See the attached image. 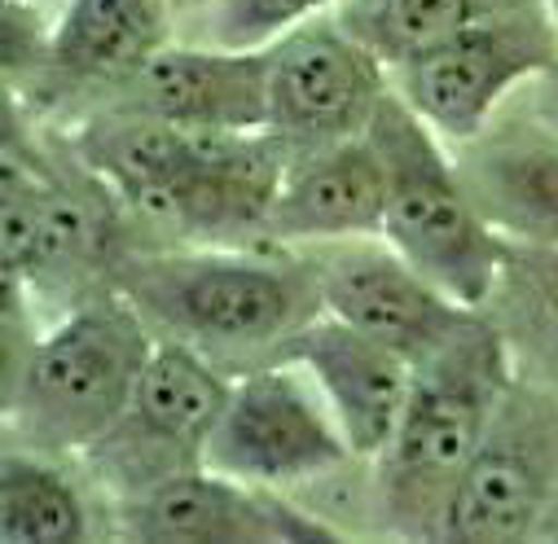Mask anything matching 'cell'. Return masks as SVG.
Masks as SVG:
<instances>
[{
	"mask_svg": "<svg viewBox=\"0 0 558 544\" xmlns=\"http://www.w3.org/2000/svg\"><path fill=\"white\" fill-rule=\"evenodd\" d=\"M114 286L146 317L155 338H177L225 373H246L326 312L322 282L304 246H198L136 242Z\"/></svg>",
	"mask_w": 558,
	"mask_h": 544,
	"instance_id": "1",
	"label": "cell"
},
{
	"mask_svg": "<svg viewBox=\"0 0 558 544\" xmlns=\"http://www.w3.org/2000/svg\"><path fill=\"white\" fill-rule=\"evenodd\" d=\"M519 378L501 330L480 312L453 343L413 364V386L387 448L369 466L374 527L404 540H440L449 500L497 404Z\"/></svg>",
	"mask_w": 558,
	"mask_h": 544,
	"instance_id": "2",
	"label": "cell"
},
{
	"mask_svg": "<svg viewBox=\"0 0 558 544\" xmlns=\"http://www.w3.org/2000/svg\"><path fill=\"white\" fill-rule=\"evenodd\" d=\"M155 330L119 286L58 312L23 364L5 373L10 444L45 457H84L132 404Z\"/></svg>",
	"mask_w": 558,
	"mask_h": 544,
	"instance_id": "3",
	"label": "cell"
},
{
	"mask_svg": "<svg viewBox=\"0 0 558 544\" xmlns=\"http://www.w3.org/2000/svg\"><path fill=\"white\" fill-rule=\"evenodd\" d=\"M369 141L387 168L383 237L458 304L484 312L497 290L506 237L475 207L453 146L440 141L436 127L396 88L369 123Z\"/></svg>",
	"mask_w": 558,
	"mask_h": 544,
	"instance_id": "4",
	"label": "cell"
},
{
	"mask_svg": "<svg viewBox=\"0 0 558 544\" xmlns=\"http://www.w3.org/2000/svg\"><path fill=\"white\" fill-rule=\"evenodd\" d=\"M229 395L233 373L177 338H159L123 418L84 453L93 479L123 500L177 474L203 470Z\"/></svg>",
	"mask_w": 558,
	"mask_h": 544,
	"instance_id": "5",
	"label": "cell"
},
{
	"mask_svg": "<svg viewBox=\"0 0 558 544\" xmlns=\"http://www.w3.org/2000/svg\"><path fill=\"white\" fill-rule=\"evenodd\" d=\"M558 518V395L514 378L458 479L440 540H545Z\"/></svg>",
	"mask_w": 558,
	"mask_h": 544,
	"instance_id": "6",
	"label": "cell"
},
{
	"mask_svg": "<svg viewBox=\"0 0 558 544\" xmlns=\"http://www.w3.org/2000/svg\"><path fill=\"white\" fill-rule=\"evenodd\" d=\"M356 461L326 395L295 360H268L233 378L211 431L207 466L255 487H308Z\"/></svg>",
	"mask_w": 558,
	"mask_h": 544,
	"instance_id": "7",
	"label": "cell"
},
{
	"mask_svg": "<svg viewBox=\"0 0 558 544\" xmlns=\"http://www.w3.org/2000/svg\"><path fill=\"white\" fill-rule=\"evenodd\" d=\"M549 66H558V32L541 0L391 66V88L436 127L440 141L466 146Z\"/></svg>",
	"mask_w": 558,
	"mask_h": 544,
	"instance_id": "8",
	"label": "cell"
},
{
	"mask_svg": "<svg viewBox=\"0 0 558 544\" xmlns=\"http://www.w3.org/2000/svg\"><path fill=\"white\" fill-rule=\"evenodd\" d=\"M391 66L335 14H322L268 45V132L295 154L365 136Z\"/></svg>",
	"mask_w": 558,
	"mask_h": 544,
	"instance_id": "9",
	"label": "cell"
},
{
	"mask_svg": "<svg viewBox=\"0 0 558 544\" xmlns=\"http://www.w3.org/2000/svg\"><path fill=\"white\" fill-rule=\"evenodd\" d=\"M304 250L317 268L326 312L387 343L409 364L436 356L480 317V308H466L449 290H440L383 233L313 242Z\"/></svg>",
	"mask_w": 558,
	"mask_h": 544,
	"instance_id": "10",
	"label": "cell"
},
{
	"mask_svg": "<svg viewBox=\"0 0 558 544\" xmlns=\"http://www.w3.org/2000/svg\"><path fill=\"white\" fill-rule=\"evenodd\" d=\"M114 531L146 544H291L343 540L339 522L287 500L277 487H255L211 466L177 474L150 492L114 500Z\"/></svg>",
	"mask_w": 558,
	"mask_h": 544,
	"instance_id": "11",
	"label": "cell"
},
{
	"mask_svg": "<svg viewBox=\"0 0 558 544\" xmlns=\"http://www.w3.org/2000/svg\"><path fill=\"white\" fill-rule=\"evenodd\" d=\"M172 0H66L53 23L49 62L40 79L14 97L27 110H45L49 119L106 106L159 49L177 40Z\"/></svg>",
	"mask_w": 558,
	"mask_h": 544,
	"instance_id": "12",
	"label": "cell"
},
{
	"mask_svg": "<svg viewBox=\"0 0 558 544\" xmlns=\"http://www.w3.org/2000/svg\"><path fill=\"white\" fill-rule=\"evenodd\" d=\"M106 106L142 110V114H155L181 127L259 132L268 127V49L172 40Z\"/></svg>",
	"mask_w": 558,
	"mask_h": 544,
	"instance_id": "13",
	"label": "cell"
},
{
	"mask_svg": "<svg viewBox=\"0 0 558 544\" xmlns=\"http://www.w3.org/2000/svg\"><path fill=\"white\" fill-rule=\"evenodd\" d=\"M484 220L523 246H558V132L510 101L475 141L453 146Z\"/></svg>",
	"mask_w": 558,
	"mask_h": 544,
	"instance_id": "14",
	"label": "cell"
},
{
	"mask_svg": "<svg viewBox=\"0 0 558 544\" xmlns=\"http://www.w3.org/2000/svg\"><path fill=\"white\" fill-rule=\"evenodd\" d=\"M277 360H295L300 369H308L356 461H374L387 448L413 386V364L400 351L322 312L282 347Z\"/></svg>",
	"mask_w": 558,
	"mask_h": 544,
	"instance_id": "15",
	"label": "cell"
},
{
	"mask_svg": "<svg viewBox=\"0 0 558 544\" xmlns=\"http://www.w3.org/2000/svg\"><path fill=\"white\" fill-rule=\"evenodd\" d=\"M387 202V168L378 146L365 136L295 154L287 163L268 215V242L313 246L339 237H378Z\"/></svg>",
	"mask_w": 558,
	"mask_h": 544,
	"instance_id": "16",
	"label": "cell"
},
{
	"mask_svg": "<svg viewBox=\"0 0 558 544\" xmlns=\"http://www.w3.org/2000/svg\"><path fill=\"white\" fill-rule=\"evenodd\" d=\"M484 312L501 330L519 378L558 395V246L506 242Z\"/></svg>",
	"mask_w": 558,
	"mask_h": 544,
	"instance_id": "17",
	"label": "cell"
},
{
	"mask_svg": "<svg viewBox=\"0 0 558 544\" xmlns=\"http://www.w3.org/2000/svg\"><path fill=\"white\" fill-rule=\"evenodd\" d=\"M527 5H541V0H343L335 18L387 66H400L466 27Z\"/></svg>",
	"mask_w": 558,
	"mask_h": 544,
	"instance_id": "18",
	"label": "cell"
},
{
	"mask_svg": "<svg viewBox=\"0 0 558 544\" xmlns=\"http://www.w3.org/2000/svg\"><path fill=\"white\" fill-rule=\"evenodd\" d=\"M93 535L84 492L58 457L10 444L0 457V540L10 544H75Z\"/></svg>",
	"mask_w": 558,
	"mask_h": 544,
	"instance_id": "19",
	"label": "cell"
},
{
	"mask_svg": "<svg viewBox=\"0 0 558 544\" xmlns=\"http://www.w3.org/2000/svg\"><path fill=\"white\" fill-rule=\"evenodd\" d=\"M343 0H216V5L194 23L198 40L225 49H268L287 32L335 14Z\"/></svg>",
	"mask_w": 558,
	"mask_h": 544,
	"instance_id": "20",
	"label": "cell"
},
{
	"mask_svg": "<svg viewBox=\"0 0 558 544\" xmlns=\"http://www.w3.org/2000/svg\"><path fill=\"white\" fill-rule=\"evenodd\" d=\"M514 101H519L523 110H532L541 123H549V127L558 132V66H549L545 75H536L523 92H514Z\"/></svg>",
	"mask_w": 558,
	"mask_h": 544,
	"instance_id": "21",
	"label": "cell"
},
{
	"mask_svg": "<svg viewBox=\"0 0 558 544\" xmlns=\"http://www.w3.org/2000/svg\"><path fill=\"white\" fill-rule=\"evenodd\" d=\"M211 5H216V0H172V10H177V18H181V23H198Z\"/></svg>",
	"mask_w": 558,
	"mask_h": 544,
	"instance_id": "22",
	"label": "cell"
},
{
	"mask_svg": "<svg viewBox=\"0 0 558 544\" xmlns=\"http://www.w3.org/2000/svg\"><path fill=\"white\" fill-rule=\"evenodd\" d=\"M545 10H549V18H554V32H558V0H545Z\"/></svg>",
	"mask_w": 558,
	"mask_h": 544,
	"instance_id": "23",
	"label": "cell"
},
{
	"mask_svg": "<svg viewBox=\"0 0 558 544\" xmlns=\"http://www.w3.org/2000/svg\"><path fill=\"white\" fill-rule=\"evenodd\" d=\"M545 540H558V518L549 522V531H545Z\"/></svg>",
	"mask_w": 558,
	"mask_h": 544,
	"instance_id": "24",
	"label": "cell"
}]
</instances>
